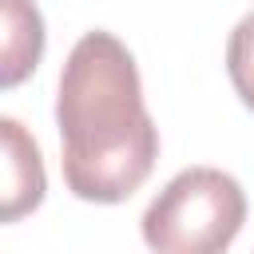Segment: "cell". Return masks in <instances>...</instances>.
<instances>
[{"mask_svg": "<svg viewBox=\"0 0 254 254\" xmlns=\"http://www.w3.org/2000/svg\"><path fill=\"white\" fill-rule=\"evenodd\" d=\"M56 123L64 179L87 202H123L147 183L159 159V127L147 115L135 56L103 28L79 36L67 52Z\"/></svg>", "mask_w": 254, "mask_h": 254, "instance_id": "obj_1", "label": "cell"}, {"mask_svg": "<svg viewBox=\"0 0 254 254\" xmlns=\"http://www.w3.org/2000/svg\"><path fill=\"white\" fill-rule=\"evenodd\" d=\"M246 222V194L218 167L179 171L143 210L151 254H222Z\"/></svg>", "mask_w": 254, "mask_h": 254, "instance_id": "obj_2", "label": "cell"}, {"mask_svg": "<svg viewBox=\"0 0 254 254\" xmlns=\"http://www.w3.org/2000/svg\"><path fill=\"white\" fill-rule=\"evenodd\" d=\"M0 135H4V222H16L20 214L40 206L48 179L36 139L12 115L0 119Z\"/></svg>", "mask_w": 254, "mask_h": 254, "instance_id": "obj_3", "label": "cell"}, {"mask_svg": "<svg viewBox=\"0 0 254 254\" xmlns=\"http://www.w3.org/2000/svg\"><path fill=\"white\" fill-rule=\"evenodd\" d=\"M44 56V20L32 0H4V87H16Z\"/></svg>", "mask_w": 254, "mask_h": 254, "instance_id": "obj_4", "label": "cell"}, {"mask_svg": "<svg viewBox=\"0 0 254 254\" xmlns=\"http://www.w3.org/2000/svg\"><path fill=\"white\" fill-rule=\"evenodd\" d=\"M226 71H230V83L242 95V103L254 111V12L242 16L226 40Z\"/></svg>", "mask_w": 254, "mask_h": 254, "instance_id": "obj_5", "label": "cell"}]
</instances>
